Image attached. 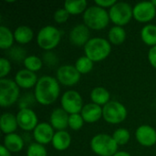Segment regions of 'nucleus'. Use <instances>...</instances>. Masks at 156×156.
<instances>
[{"label":"nucleus","mask_w":156,"mask_h":156,"mask_svg":"<svg viewBox=\"0 0 156 156\" xmlns=\"http://www.w3.org/2000/svg\"><path fill=\"white\" fill-rule=\"evenodd\" d=\"M118 144L112 136L106 133H100L92 137L90 148L99 156H113L118 152Z\"/></svg>","instance_id":"obj_4"},{"label":"nucleus","mask_w":156,"mask_h":156,"mask_svg":"<svg viewBox=\"0 0 156 156\" xmlns=\"http://www.w3.org/2000/svg\"><path fill=\"white\" fill-rule=\"evenodd\" d=\"M23 63H24V66L27 69L33 71V72L38 71L43 67V60L35 55L27 56L24 59Z\"/></svg>","instance_id":"obj_29"},{"label":"nucleus","mask_w":156,"mask_h":156,"mask_svg":"<svg viewBox=\"0 0 156 156\" xmlns=\"http://www.w3.org/2000/svg\"><path fill=\"white\" fill-rule=\"evenodd\" d=\"M69 14L64 7L57 9L56 12L54 13V20L58 24L66 23L67 20L69 19Z\"/></svg>","instance_id":"obj_35"},{"label":"nucleus","mask_w":156,"mask_h":156,"mask_svg":"<svg viewBox=\"0 0 156 156\" xmlns=\"http://www.w3.org/2000/svg\"><path fill=\"white\" fill-rule=\"evenodd\" d=\"M3 145L10 153H18L24 147V140L20 135H18L15 133L6 134L4 137Z\"/></svg>","instance_id":"obj_21"},{"label":"nucleus","mask_w":156,"mask_h":156,"mask_svg":"<svg viewBox=\"0 0 156 156\" xmlns=\"http://www.w3.org/2000/svg\"><path fill=\"white\" fill-rule=\"evenodd\" d=\"M51 144L57 151H65L70 146L71 136L66 131H57Z\"/></svg>","instance_id":"obj_20"},{"label":"nucleus","mask_w":156,"mask_h":156,"mask_svg":"<svg viewBox=\"0 0 156 156\" xmlns=\"http://www.w3.org/2000/svg\"><path fill=\"white\" fill-rule=\"evenodd\" d=\"M141 37L144 44L147 46L154 47L156 46V25L147 24L141 31Z\"/></svg>","instance_id":"obj_26"},{"label":"nucleus","mask_w":156,"mask_h":156,"mask_svg":"<svg viewBox=\"0 0 156 156\" xmlns=\"http://www.w3.org/2000/svg\"><path fill=\"white\" fill-rule=\"evenodd\" d=\"M43 61L48 66H55L58 63V59L52 51H47L45 54H43Z\"/></svg>","instance_id":"obj_36"},{"label":"nucleus","mask_w":156,"mask_h":156,"mask_svg":"<svg viewBox=\"0 0 156 156\" xmlns=\"http://www.w3.org/2000/svg\"><path fill=\"white\" fill-rule=\"evenodd\" d=\"M8 55H9V57L13 60H16V61H19V60H23L24 61V59L27 58L26 57V51H25V49H23L21 48H17V47L11 48L9 49Z\"/></svg>","instance_id":"obj_33"},{"label":"nucleus","mask_w":156,"mask_h":156,"mask_svg":"<svg viewBox=\"0 0 156 156\" xmlns=\"http://www.w3.org/2000/svg\"><path fill=\"white\" fill-rule=\"evenodd\" d=\"M112 51V44L103 37H92L84 46L85 56L93 62H100L109 57Z\"/></svg>","instance_id":"obj_2"},{"label":"nucleus","mask_w":156,"mask_h":156,"mask_svg":"<svg viewBox=\"0 0 156 156\" xmlns=\"http://www.w3.org/2000/svg\"><path fill=\"white\" fill-rule=\"evenodd\" d=\"M37 76L35 72L30 71L27 69H20L16 72L15 76V81L18 85L19 88L27 90L31 88H35L37 83Z\"/></svg>","instance_id":"obj_16"},{"label":"nucleus","mask_w":156,"mask_h":156,"mask_svg":"<svg viewBox=\"0 0 156 156\" xmlns=\"http://www.w3.org/2000/svg\"><path fill=\"white\" fill-rule=\"evenodd\" d=\"M85 122L93 123L102 117V107L93 102L85 104L80 112Z\"/></svg>","instance_id":"obj_18"},{"label":"nucleus","mask_w":156,"mask_h":156,"mask_svg":"<svg viewBox=\"0 0 156 156\" xmlns=\"http://www.w3.org/2000/svg\"><path fill=\"white\" fill-rule=\"evenodd\" d=\"M93 64H94V62L84 55L82 57H80L76 60L75 68L80 74H88L92 70Z\"/></svg>","instance_id":"obj_28"},{"label":"nucleus","mask_w":156,"mask_h":156,"mask_svg":"<svg viewBox=\"0 0 156 156\" xmlns=\"http://www.w3.org/2000/svg\"><path fill=\"white\" fill-rule=\"evenodd\" d=\"M69 114L62 108H56L50 113L49 123L54 130L65 131V129L69 127Z\"/></svg>","instance_id":"obj_17"},{"label":"nucleus","mask_w":156,"mask_h":156,"mask_svg":"<svg viewBox=\"0 0 156 156\" xmlns=\"http://www.w3.org/2000/svg\"><path fill=\"white\" fill-rule=\"evenodd\" d=\"M18 127L16 115H14L10 112H5L1 115L0 118V128L3 133L10 134L14 133Z\"/></svg>","instance_id":"obj_19"},{"label":"nucleus","mask_w":156,"mask_h":156,"mask_svg":"<svg viewBox=\"0 0 156 156\" xmlns=\"http://www.w3.org/2000/svg\"><path fill=\"white\" fill-rule=\"evenodd\" d=\"M90 28L85 24H79L71 28L69 38L72 45L76 47H84L90 39Z\"/></svg>","instance_id":"obj_13"},{"label":"nucleus","mask_w":156,"mask_h":156,"mask_svg":"<svg viewBox=\"0 0 156 156\" xmlns=\"http://www.w3.org/2000/svg\"><path fill=\"white\" fill-rule=\"evenodd\" d=\"M0 156H11V153L3 144L0 146Z\"/></svg>","instance_id":"obj_39"},{"label":"nucleus","mask_w":156,"mask_h":156,"mask_svg":"<svg viewBox=\"0 0 156 156\" xmlns=\"http://www.w3.org/2000/svg\"><path fill=\"white\" fill-rule=\"evenodd\" d=\"M133 8L129 3L126 2H117L109 10V16L111 21L119 27H123L127 25L133 17Z\"/></svg>","instance_id":"obj_7"},{"label":"nucleus","mask_w":156,"mask_h":156,"mask_svg":"<svg viewBox=\"0 0 156 156\" xmlns=\"http://www.w3.org/2000/svg\"><path fill=\"white\" fill-rule=\"evenodd\" d=\"M61 108L69 114L80 113L83 108V100L81 95L73 90H67L60 99Z\"/></svg>","instance_id":"obj_9"},{"label":"nucleus","mask_w":156,"mask_h":156,"mask_svg":"<svg viewBox=\"0 0 156 156\" xmlns=\"http://www.w3.org/2000/svg\"><path fill=\"white\" fill-rule=\"evenodd\" d=\"M27 156H48V152L44 145L37 143H32L27 147Z\"/></svg>","instance_id":"obj_31"},{"label":"nucleus","mask_w":156,"mask_h":156,"mask_svg":"<svg viewBox=\"0 0 156 156\" xmlns=\"http://www.w3.org/2000/svg\"><path fill=\"white\" fill-rule=\"evenodd\" d=\"M148 59L150 64L156 69V46L152 47L148 52Z\"/></svg>","instance_id":"obj_38"},{"label":"nucleus","mask_w":156,"mask_h":156,"mask_svg":"<svg viewBox=\"0 0 156 156\" xmlns=\"http://www.w3.org/2000/svg\"><path fill=\"white\" fill-rule=\"evenodd\" d=\"M19 89L15 80L0 79V105L4 108L14 105L19 99Z\"/></svg>","instance_id":"obj_6"},{"label":"nucleus","mask_w":156,"mask_h":156,"mask_svg":"<svg viewBox=\"0 0 156 156\" xmlns=\"http://www.w3.org/2000/svg\"><path fill=\"white\" fill-rule=\"evenodd\" d=\"M16 120L18 127L26 132L34 131V129L38 124L37 116L36 112L30 108L20 109L16 114Z\"/></svg>","instance_id":"obj_12"},{"label":"nucleus","mask_w":156,"mask_h":156,"mask_svg":"<svg viewBox=\"0 0 156 156\" xmlns=\"http://www.w3.org/2000/svg\"><path fill=\"white\" fill-rule=\"evenodd\" d=\"M90 99L93 103L100 106H105L111 101V94L107 89L103 87H96L90 92Z\"/></svg>","instance_id":"obj_22"},{"label":"nucleus","mask_w":156,"mask_h":156,"mask_svg":"<svg viewBox=\"0 0 156 156\" xmlns=\"http://www.w3.org/2000/svg\"><path fill=\"white\" fill-rule=\"evenodd\" d=\"M11 71V63L8 58H0V79H5Z\"/></svg>","instance_id":"obj_34"},{"label":"nucleus","mask_w":156,"mask_h":156,"mask_svg":"<svg viewBox=\"0 0 156 156\" xmlns=\"http://www.w3.org/2000/svg\"><path fill=\"white\" fill-rule=\"evenodd\" d=\"M80 73L73 65H63L59 67L56 73V79L64 86H74L80 80Z\"/></svg>","instance_id":"obj_10"},{"label":"nucleus","mask_w":156,"mask_h":156,"mask_svg":"<svg viewBox=\"0 0 156 156\" xmlns=\"http://www.w3.org/2000/svg\"><path fill=\"white\" fill-rule=\"evenodd\" d=\"M126 39V31L122 27L114 26L108 32V40L115 46L122 45Z\"/></svg>","instance_id":"obj_24"},{"label":"nucleus","mask_w":156,"mask_h":156,"mask_svg":"<svg viewBox=\"0 0 156 156\" xmlns=\"http://www.w3.org/2000/svg\"><path fill=\"white\" fill-rule=\"evenodd\" d=\"M133 18L140 23H146L153 20L156 16V7L152 1H144L137 3L133 8Z\"/></svg>","instance_id":"obj_11"},{"label":"nucleus","mask_w":156,"mask_h":156,"mask_svg":"<svg viewBox=\"0 0 156 156\" xmlns=\"http://www.w3.org/2000/svg\"><path fill=\"white\" fill-rule=\"evenodd\" d=\"M136 141L144 147H151L156 144V130L147 124L139 126L135 131Z\"/></svg>","instance_id":"obj_14"},{"label":"nucleus","mask_w":156,"mask_h":156,"mask_svg":"<svg viewBox=\"0 0 156 156\" xmlns=\"http://www.w3.org/2000/svg\"><path fill=\"white\" fill-rule=\"evenodd\" d=\"M88 3L86 0H68L64 3V8L69 15H80L84 13L88 8Z\"/></svg>","instance_id":"obj_25"},{"label":"nucleus","mask_w":156,"mask_h":156,"mask_svg":"<svg viewBox=\"0 0 156 156\" xmlns=\"http://www.w3.org/2000/svg\"><path fill=\"white\" fill-rule=\"evenodd\" d=\"M61 40V32L54 26H45L39 29L37 36V43L39 48L49 51L55 48Z\"/></svg>","instance_id":"obj_5"},{"label":"nucleus","mask_w":156,"mask_h":156,"mask_svg":"<svg viewBox=\"0 0 156 156\" xmlns=\"http://www.w3.org/2000/svg\"><path fill=\"white\" fill-rule=\"evenodd\" d=\"M112 136L118 145H124L130 141L131 133H130L129 130H127L125 128H119L114 131V133Z\"/></svg>","instance_id":"obj_30"},{"label":"nucleus","mask_w":156,"mask_h":156,"mask_svg":"<svg viewBox=\"0 0 156 156\" xmlns=\"http://www.w3.org/2000/svg\"><path fill=\"white\" fill-rule=\"evenodd\" d=\"M126 107L117 101H111L102 107V118L110 124H118L122 122L127 117Z\"/></svg>","instance_id":"obj_8"},{"label":"nucleus","mask_w":156,"mask_h":156,"mask_svg":"<svg viewBox=\"0 0 156 156\" xmlns=\"http://www.w3.org/2000/svg\"><path fill=\"white\" fill-rule=\"evenodd\" d=\"M117 3L116 0H95V5H99L102 8H111L112 5H114Z\"/></svg>","instance_id":"obj_37"},{"label":"nucleus","mask_w":156,"mask_h":156,"mask_svg":"<svg viewBox=\"0 0 156 156\" xmlns=\"http://www.w3.org/2000/svg\"><path fill=\"white\" fill-rule=\"evenodd\" d=\"M55 132L54 128L48 122H40L33 131V137L36 143L42 145L52 143Z\"/></svg>","instance_id":"obj_15"},{"label":"nucleus","mask_w":156,"mask_h":156,"mask_svg":"<svg viewBox=\"0 0 156 156\" xmlns=\"http://www.w3.org/2000/svg\"><path fill=\"white\" fill-rule=\"evenodd\" d=\"M152 3L154 4V5L156 7V0H153V1H152Z\"/></svg>","instance_id":"obj_41"},{"label":"nucleus","mask_w":156,"mask_h":156,"mask_svg":"<svg viewBox=\"0 0 156 156\" xmlns=\"http://www.w3.org/2000/svg\"><path fill=\"white\" fill-rule=\"evenodd\" d=\"M15 40L22 45L29 43L34 37V32L31 27L27 26H19L15 29L14 32Z\"/></svg>","instance_id":"obj_23"},{"label":"nucleus","mask_w":156,"mask_h":156,"mask_svg":"<svg viewBox=\"0 0 156 156\" xmlns=\"http://www.w3.org/2000/svg\"><path fill=\"white\" fill-rule=\"evenodd\" d=\"M60 93L59 82L51 76H43L38 79L34 90V96L37 102L48 106L54 103Z\"/></svg>","instance_id":"obj_1"},{"label":"nucleus","mask_w":156,"mask_h":156,"mask_svg":"<svg viewBox=\"0 0 156 156\" xmlns=\"http://www.w3.org/2000/svg\"><path fill=\"white\" fill-rule=\"evenodd\" d=\"M84 120L80 113L69 114V127L73 131H79L83 127Z\"/></svg>","instance_id":"obj_32"},{"label":"nucleus","mask_w":156,"mask_h":156,"mask_svg":"<svg viewBox=\"0 0 156 156\" xmlns=\"http://www.w3.org/2000/svg\"><path fill=\"white\" fill-rule=\"evenodd\" d=\"M15 40L14 33L5 26H0V48L2 49H10Z\"/></svg>","instance_id":"obj_27"},{"label":"nucleus","mask_w":156,"mask_h":156,"mask_svg":"<svg viewBox=\"0 0 156 156\" xmlns=\"http://www.w3.org/2000/svg\"><path fill=\"white\" fill-rule=\"evenodd\" d=\"M113 156H132L129 153L125 152V151H118Z\"/></svg>","instance_id":"obj_40"},{"label":"nucleus","mask_w":156,"mask_h":156,"mask_svg":"<svg viewBox=\"0 0 156 156\" xmlns=\"http://www.w3.org/2000/svg\"><path fill=\"white\" fill-rule=\"evenodd\" d=\"M110 20L109 12L96 5L89 6L83 13L84 24L90 29L101 30L109 25Z\"/></svg>","instance_id":"obj_3"}]
</instances>
